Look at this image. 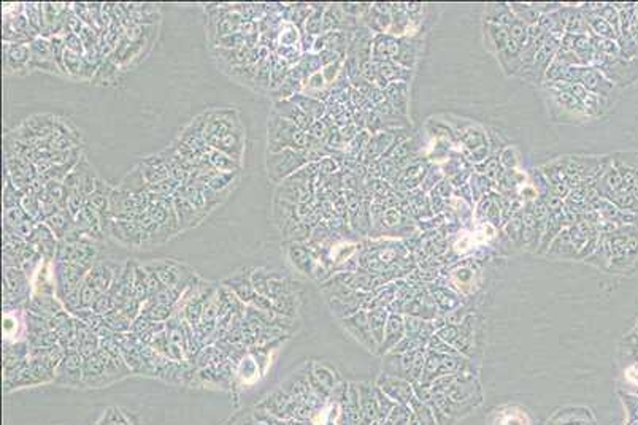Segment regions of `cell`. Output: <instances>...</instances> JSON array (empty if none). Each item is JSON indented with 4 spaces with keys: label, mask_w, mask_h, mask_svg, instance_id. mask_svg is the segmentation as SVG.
I'll use <instances>...</instances> for the list:
<instances>
[{
    "label": "cell",
    "mask_w": 638,
    "mask_h": 425,
    "mask_svg": "<svg viewBox=\"0 0 638 425\" xmlns=\"http://www.w3.org/2000/svg\"><path fill=\"white\" fill-rule=\"evenodd\" d=\"M27 241L35 247V250H37V252L40 254L43 261L55 262L59 240L56 238V235L51 232V229L46 226L45 222L37 224V227H35L31 238H29Z\"/></svg>",
    "instance_id": "cell-15"
},
{
    "label": "cell",
    "mask_w": 638,
    "mask_h": 425,
    "mask_svg": "<svg viewBox=\"0 0 638 425\" xmlns=\"http://www.w3.org/2000/svg\"><path fill=\"white\" fill-rule=\"evenodd\" d=\"M271 111L281 117H285V120L291 121L292 124H295V126H297L299 129H302V131H305V132H309L310 127L313 126V122H315V120H311L309 115L304 113V111L300 110L294 102H291V100H274Z\"/></svg>",
    "instance_id": "cell-16"
},
{
    "label": "cell",
    "mask_w": 638,
    "mask_h": 425,
    "mask_svg": "<svg viewBox=\"0 0 638 425\" xmlns=\"http://www.w3.org/2000/svg\"><path fill=\"white\" fill-rule=\"evenodd\" d=\"M83 381H85V387L100 389L105 386L113 384V377L108 373V367H106L105 356L102 350H99L96 354L85 359V368H83Z\"/></svg>",
    "instance_id": "cell-11"
},
{
    "label": "cell",
    "mask_w": 638,
    "mask_h": 425,
    "mask_svg": "<svg viewBox=\"0 0 638 425\" xmlns=\"http://www.w3.org/2000/svg\"><path fill=\"white\" fill-rule=\"evenodd\" d=\"M139 167L141 170V173H143V178L148 186L157 185V182L170 178V170L167 165H165L164 159L159 154L145 157L143 161L139 164Z\"/></svg>",
    "instance_id": "cell-18"
},
{
    "label": "cell",
    "mask_w": 638,
    "mask_h": 425,
    "mask_svg": "<svg viewBox=\"0 0 638 425\" xmlns=\"http://www.w3.org/2000/svg\"><path fill=\"white\" fill-rule=\"evenodd\" d=\"M315 40H316V37H313V35L306 34V32H302V37H300V43L299 45H300V48H302L304 55H306V52H313Z\"/></svg>",
    "instance_id": "cell-57"
},
{
    "label": "cell",
    "mask_w": 638,
    "mask_h": 425,
    "mask_svg": "<svg viewBox=\"0 0 638 425\" xmlns=\"http://www.w3.org/2000/svg\"><path fill=\"white\" fill-rule=\"evenodd\" d=\"M85 205H86V197L83 196L81 192H69L67 211L72 215L73 219L78 216V212L85 208Z\"/></svg>",
    "instance_id": "cell-52"
},
{
    "label": "cell",
    "mask_w": 638,
    "mask_h": 425,
    "mask_svg": "<svg viewBox=\"0 0 638 425\" xmlns=\"http://www.w3.org/2000/svg\"><path fill=\"white\" fill-rule=\"evenodd\" d=\"M122 268L120 265L111 264V262H105V261H97L92 265V268L87 271L86 278H85V284L90 286L92 291H96L99 295L108 292L113 282L116 280V276L120 275Z\"/></svg>",
    "instance_id": "cell-12"
},
{
    "label": "cell",
    "mask_w": 638,
    "mask_h": 425,
    "mask_svg": "<svg viewBox=\"0 0 638 425\" xmlns=\"http://www.w3.org/2000/svg\"><path fill=\"white\" fill-rule=\"evenodd\" d=\"M299 303L300 300L297 292L283 295V297L274 298V312L280 316L294 319L299 311Z\"/></svg>",
    "instance_id": "cell-33"
},
{
    "label": "cell",
    "mask_w": 638,
    "mask_h": 425,
    "mask_svg": "<svg viewBox=\"0 0 638 425\" xmlns=\"http://www.w3.org/2000/svg\"><path fill=\"white\" fill-rule=\"evenodd\" d=\"M134 294L141 305L146 303L148 300L151 298V294H153L150 273H148L146 268L143 267V264H139V262H137V265H135Z\"/></svg>",
    "instance_id": "cell-26"
},
{
    "label": "cell",
    "mask_w": 638,
    "mask_h": 425,
    "mask_svg": "<svg viewBox=\"0 0 638 425\" xmlns=\"http://www.w3.org/2000/svg\"><path fill=\"white\" fill-rule=\"evenodd\" d=\"M208 161L216 172H224V173L240 172L241 167H243V162H240V161H237V159L230 157L227 154H224V152L216 151V150L210 151Z\"/></svg>",
    "instance_id": "cell-31"
},
{
    "label": "cell",
    "mask_w": 638,
    "mask_h": 425,
    "mask_svg": "<svg viewBox=\"0 0 638 425\" xmlns=\"http://www.w3.org/2000/svg\"><path fill=\"white\" fill-rule=\"evenodd\" d=\"M83 368H85V357L76 351H69L55 371V382L66 387H85Z\"/></svg>",
    "instance_id": "cell-9"
},
{
    "label": "cell",
    "mask_w": 638,
    "mask_h": 425,
    "mask_svg": "<svg viewBox=\"0 0 638 425\" xmlns=\"http://www.w3.org/2000/svg\"><path fill=\"white\" fill-rule=\"evenodd\" d=\"M173 315H175L173 306L156 303V302H151V300H148L146 303L141 305V311H140V316L146 317L148 321H151L155 324H165Z\"/></svg>",
    "instance_id": "cell-27"
},
{
    "label": "cell",
    "mask_w": 638,
    "mask_h": 425,
    "mask_svg": "<svg viewBox=\"0 0 638 425\" xmlns=\"http://www.w3.org/2000/svg\"><path fill=\"white\" fill-rule=\"evenodd\" d=\"M286 422L288 425H310L306 421H300V419H289Z\"/></svg>",
    "instance_id": "cell-61"
},
{
    "label": "cell",
    "mask_w": 638,
    "mask_h": 425,
    "mask_svg": "<svg viewBox=\"0 0 638 425\" xmlns=\"http://www.w3.org/2000/svg\"><path fill=\"white\" fill-rule=\"evenodd\" d=\"M27 343L31 347H38V350H43V347H51L59 345V336L55 332V330H48V332L38 333V335H27L26 336Z\"/></svg>",
    "instance_id": "cell-40"
},
{
    "label": "cell",
    "mask_w": 638,
    "mask_h": 425,
    "mask_svg": "<svg viewBox=\"0 0 638 425\" xmlns=\"http://www.w3.org/2000/svg\"><path fill=\"white\" fill-rule=\"evenodd\" d=\"M111 187L108 182H105L102 178L97 181L96 191H94L90 197L86 199V203L92 206L104 219H108V211H110V197H111Z\"/></svg>",
    "instance_id": "cell-21"
},
{
    "label": "cell",
    "mask_w": 638,
    "mask_h": 425,
    "mask_svg": "<svg viewBox=\"0 0 638 425\" xmlns=\"http://www.w3.org/2000/svg\"><path fill=\"white\" fill-rule=\"evenodd\" d=\"M311 164L306 151H294V150H285L280 152H267V159H265V168H267L269 181L274 185H281L283 181L288 180L289 176L297 173L299 170H302L306 165Z\"/></svg>",
    "instance_id": "cell-4"
},
{
    "label": "cell",
    "mask_w": 638,
    "mask_h": 425,
    "mask_svg": "<svg viewBox=\"0 0 638 425\" xmlns=\"http://www.w3.org/2000/svg\"><path fill=\"white\" fill-rule=\"evenodd\" d=\"M91 310L94 312H97V315H100V316H106V315H110L111 311L116 310V300L110 292L100 294L96 298V302H94V305L91 306Z\"/></svg>",
    "instance_id": "cell-46"
},
{
    "label": "cell",
    "mask_w": 638,
    "mask_h": 425,
    "mask_svg": "<svg viewBox=\"0 0 638 425\" xmlns=\"http://www.w3.org/2000/svg\"><path fill=\"white\" fill-rule=\"evenodd\" d=\"M341 64H343V59H339L336 62L329 64V66H326L321 70L324 80H326V82H327V86L335 85V81H336V78H339V75L341 72Z\"/></svg>",
    "instance_id": "cell-54"
},
{
    "label": "cell",
    "mask_w": 638,
    "mask_h": 425,
    "mask_svg": "<svg viewBox=\"0 0 638 425\" xmlns=\"http://www.w3.org/2000/svg\"><path fill=\"white\" fill-rule=\"evenodd\" d=\"M118 187L122 189V191H127V192L134 194V196H137V194L150 192V187H148L146 181L143 178V173H141V170H140L139 165H137V167H134L131 172L124 176L122 181H121V185L118 186Z\"/></svg>",
    "instance_id": "cell-32"
},
{
    "label": "cell",
    "mask_w": 638,
    "mask_h": 425,
    "mask_svg": "<svg viewBox=\"0 0 638 425\" xmlns=\"http://www.w3.org/2000/svg\"><path fill=\"white\" fill-rule=\"evenodd\" d=\"M253 270V267H243L234 271L232 275L224 278L221 282V284L224 287H227L234 295H237L245 305H250L253 302V298L256 297V291H254L251 281Z\"/></svg>",
    "instance_id": "cell-14"
},
{
    "label": "cell",
    "mask_w": 638,
    "mask_h": 425,
    "mask_svg": "<svg viewBox=\"0 0 638 425\" xmlns=\"http://www.w3.org/2000/svg\"><path fill=\"white\" fill-rule=\"evenodd\" d=\"M87 271H90V268L81 267V265L55 262L52 276H55L56 297L64 302L70 294L78 291L83 286V282H85Z\"/></svg>",
    "instance_id": "cell-7"
},
{
    "label": "cell",
    "mask_w": 638,
    "mask_h": 425,
    "mask_svg": "<svg viewBox=\"0 0 638 425\" xmlns=\"http://www.w3.org/2000/svg\"><path fill=\"white\" fill-rule=\"evenodd\" d=\"M386 94H388V97L389 100H392V103L395 108H399L400 111H404L405 113V110H406V85L405 82H402V81H395V82H391V85H388L386 87Z\"/></svg>",
    "instance_id": "cell-39"
},
{
    "label": "cell",
    "mask_w": 638,
    "mask_h": 425,
    "mask_svg": "<svg viewBox=\"0 0 638 425\" xmlns=\"http://www.w3.org/2000/svg\"><path fill=\"white\" fill-rule=\"evenodd\" d=\"M21 208L24 210L26 215L29 217H32L34 221H37L38 224L43 222V219H41V203L38 197L31 196V194H24L21 199Z\"/></svg>",
    "instance_id": "cell-45"
},
{
    "label": "cell",
    "mask_w": 638,
    "mask_h": 425,
    "mask_svg": "<svg viewBox=\"0 0 638 425\" xmlns=\"http://www.w3.org/2000/svg\"><path fill=\"white\" fill-rule=\"evenodd\" d=\"M143 265L157 276L164 287H175L183 294L200 280L191 267L175 259H153Z\"/></svg>",
    "instance_id": "cell-3"
},
{
    "label": "cell",
    "mask_w": 638,
    "mask_h": 425,
    "mask_svg": "<svg viewBox=\"0 0 638 425\" xmlns=\"http://www.w3.org/2000/svg\"><path fill=\"white\" fill-rule=\"evenodd\" d=\"M45 224L51 229V232L56 235V238L61 241L66 238L70 230L75 227V219L67 210H59L56 215L48 217Z\"/></svg>",
    "instance_id": "cell-25"
},
{
    "label": "cell",
    "mask_w": 638,
    "mask_h": 425,
    "mask_svg": "<svg viewBox=\"0 0 638 425\" xmlns=\"http://www.w3.org/2000/svg\"><path fill=\"white\" fill-rule=\"evenodd\" d=\"M339 172V164H336L332 157H324L318 162V173L322 175H334Z\"/></svg>",
    "instance_id": "cell-56"
},
{
    "label": "cell",
    "mask_w": 638,
    "mask_h": 425,
    "mask_svg": "<svg viewBox=\"0 0 638 425\" xmlns=\"http://www.w3.org/2000/svg\"><path fill=\"white\" fill-rule=\"evenodd\" d=\"M45 192L48 194V197L55 200V202L59 205V208L67 210L69 191H67V187L64 186L62 181H46Z\"/></svg>",
    "instance_id": "cell-38"
},
{
    "label": "cell",
    "mask_w": 638,
    "mask_h": 425,
    "mask_svg": "<svg viewBox=\"0 0 638 425\" xmlns=\"http://www.w3.org/2000/svg\"><path fill=\"white\" fill-rule=\"evenodd\" d=\"M180 182L173 180V178H167V180H164L161 182H157V185H153V186H148L150 187V192L151 194H156V196H164V197H173L176 191H178L180 189Z\"/></svg>",
    "instance_id": "cell-48"
},
{
    "label": "cell",
    "mask_w": 638,
    "mask_h": 425,
    "mask_svg": "<svg viewBox=\"0 0 638 425\" xmlns=\"http://www.w3.org/2000/svg\"><path fill=\"white\" fill-rule=\"evenodd\" d=\"M241 22H243V17H241L237 11H234V8L230 7L226 13H224L220 20H218L216 24L210 26L213 37H215V41L222 37H227V35L239 34ZM215 41H213V43H215Z\"/></svg>",
    "instance_id": "cell-20"
},
{
    "label": "cell",
    "mask_w": 638,
    "mask_h": 425,
    "mask_svg": "<svg viewBox=\"0 0 638 425\" xmlns=\"http://www.w3.org/2000/svg\"><path fill=\"white\" fill-rule=\"evenodd\" d=\"M286 254H288V261L292 267L300 271L304 275H311V265H313V257L309 247L302 243H295V241H291L286 247Z\"/></svg>",
    "instance_id": "cell-19"
},
{
    "label": "cell",
    "mask_w": 638,
    "mask_h": 425,
    "mask_svg": "<svg viewBox=\"0 0 638 425\" xmlns=\"http://www.w3.org/2000/svg\"><path fill=\"white\" fill-rule=\"evenodd\" d=\"M300 37H302V31L297 26H294L292 22L285 21L278 31V45L295 46L300 43Z\"/></svg>",
    "instance_id": "cell-36"
},
{
    "label": "cell",
    "mask_w": 638,
    "mask_h": 425,
    "mask_svg": "<svg viewBox=\"0 0 638 425\" xmlns=\"http://www.w3.org/2000/svg\"><path fill=\"white\" fill-rule=\"evenodd\" d=\"M590 24H593V27L595 29V32H597V34H602V35H611V34H610L611 29H610V26L605 24V21H604V20H600V21H599V17H595V20L590 21Z\"/></svg>",
    "instance_id": "cell-59"
},
{
    "label": "cell",
    "mask_w": 638,
    "mask_h": 425,
    "mask_svg": "<svg viewBox=\"0 0 638 425\" xmlns=\"http://www.w3.org/2000/svg\"><path fill=\"white\" fill-rule=\"evenodd\" d=\"M297 66L304 70V73L306 76H311L322 70L321 57H319V55H316V52H306V55H304L302 59H300V62L297 64Z\"/></svg>",
    "instance_id": "cell-47"
},
{
    "label": "cell",
    "mask_w": 638,
    "mask_h": 425,
    "mask_svg": "<svg viewBox=\"0 0 638 425\" xmlns=\"http://www.w3.org/2000/svg\"><path fill=\"white\" fill-rule=\"evenodd\" d=\"M250 306L256 308L259 311H265V312H274V300L270 297H264V295H257L253 298V302Z\"/></svg>",
    "instance_id": "cell-55"
},
{
    "label": "cell",
    "mask_w": 638,
    "mask_h": 425,
    "mask_svg": "<svg viewBox=\"0 0 638 425\" xmlns=\"http://www.w3.org/2000/svg\"><path fill=\"white\" fill-rule=\"evenodd\" d=\"M24 192L20 191L7 176H5V189H3V210L13 208V206H21V199Z\"/></svg>",
    "instance_id": "cell-43"
},
{
    "label": "cell",
    "mask_w": 638,
    "mask_h": 425,
    "mask_svg": "<svg viewBox=\"0 0 638 425\" xmlns=\"http://www.w3.org/2000/svg\"><path fill=\"white\" fill-rule=\"evenodd\" d=\"M204 138L211 150L243 162L246 134L240 115L232 108H215L204 113Z\"/></svg>",
    "instance_id": "cell-1"
},
{
    "label": "cell",
    "mask_w": 638,
    "mask_h": 425,
    "mask_svg": "<svg viewBox=\"0 0 638 425\" xmlns=\"http://www.w3.org/2000/svg\"><path fill=\"white\" fill-rule=\"evenodd\" d=\"M27 215L21 206H13V208L3 210V229H15L21 221H24Z\"/></svg>",
    "instance_id": "cell-50"
},
{
    "label": "cell",
    "mask_w": 638,
    "mask_h": 425,
    "mask_svg": "<svg viewBox=\"0 0 638 425\" xmlns=\"http://www.w3.org/2000/svg\"><path fill=\"white\" fill-rule=\"evenodd\" d=\"M269 278H270V270L264 268V267H257L253 270L251 281H253L254 291H256L257 295L269 297Z\"/></svg>",
    "instance_id": "cell-42"
},
{
    "label": "cell",
    "mask_w": 638,
    "mask_h": 425,
    "mask_svg": "<svg viewBox=\"0 0 638 425\" xmlns=\"http://www.w3.org/2000/svg\"><path fill=\"white\" fill-rule=\"evenodd\" d=\"M299 282L292 281L288 276H283L278 271H270V278H269V297L278 298L283 297V295L288 294H295L297 292Z\"/></svg>",
    "instance_id": "cell-24"
},
{
    "label": "cell",
    "mask_w": 638,
    "mask_h": 425,
    "mask_svg": "<svg viewBox=\"0 0 638 425\" xmlns=\"http://www.w3.org/2000/svg\"><path fill=\"white\" fill-rule=\"evenodd\" d=\"M97 241L90 237H81L76 241L61 240L57 245L55 262L81 265V267L91 270L92 265L97 262Z\"/></svg>",
    "instance_id": "cell-5"
},
{
    "label": "cell",
    "mask_w": 638,
    "mask_h": 425,
    "mask_svg": "<svg viewBox=\"0 0 638 425\" xmlns=\"http://www.w3.org/2000/svg\"><path fill=\"white\" fill-rule=\"evenodd\" d=\"M289 100L297 105L299 108L304 111V113L309 115L311 120H315V121L322 120V117L327 115V105L326 103L321 102V100L315 99V97H311V96H306V94H304V92L295 94V96L291 97Z\"/></svg>",
    "instance_id": "cell-22"
},
{
    "label": "cell",
    "mask_w": 638,
    "mask_h": 425,
    "mask_svg": "<svg viewBox=\"0 0 638 425\" xmlns=\"http://www.w3.org/2000/svg\"><path fill=\"white\" fill-rule=\"evenodd\" d=\"M64 41H66V50L75 52V55L85 56V45H83V40L80 35H76L75 32H67L64 34Z\"/></svg>",
    "instance_id": "cell-53"
},
{
    "label": "cell",
    "mask_w": 638,
    "mask_h": 425,
    "mask_svg": "<svg viewBox=\"0 0 638 425\" xmlns=\"http://www.w3.org/2000/svg\"><path fill=\"white\" fill-rule=\"evenodd\" d=\"M118 70H120V66H118V64L111 57H106L102 62V66L99 67L97 73H96V76H94L92 81H100V82H104V85H110V82L116 78Z\"/></svg>",
    "instance_id": "cell-41"
},
{
    "label": "cell",
    "mask_w": 638,
    "mask_h": 425,
    "mask_svg": "<svg viewBox=\"0 0 638 425\" xmlns=\"http://www.w3.org/2000/svg\"><path fill=\"white\" fill-rule=\"evenodd\" d=\"M261 376L262 371L261 367H259L257 360L248 352L237 363V377L243 382V384H253V382H256Z\"/></svg>",
    "instance_id": "cell-29"
},
{
    "label": "cell",
    "mask_w": 638,
    "mask_h": 425,
    "mask_svg": "<svg viewBox=\"0 0 638 425\" xmlns=\"http://www.w3.org/2000/svg\"><path fill=\"white\" fill-rule=\"evenodd\" d=\"M31 43H3L5 75H20L29 72Z\"/></svg>",
    "instance_id": "cell-13"
},
{
    "label": "cell",
    "mask_w": 638,
    "mask_h": 425,
    "mask_svg": "<svg viewBox=\"0 0 638 425\" xmlns=\"http://www.w3.org/2000/svg\"><path fill=\"white\" fill-rule=\"evenodd\" d=\"M324 11H326V8L324 7L319 8L318 5H315V11H313L309 20H306V22H305L304 32L313 35V37H319V35H322Z\"/></svg>",
    "instance_id": "cell-44"
},
{
    "label": "cell",
    "mask_w": 638,
    "mask_h": 425,
    "mask_svg": "<svg viewBox=\"0 0 638 425\" xmlns=\"http://www.w3.org/2000/svg\"><path fill=\"white\" fill-rule=\"evenodd\" d=\"M96 425H110V424H108V421H106V419L102 416V417L99 419V422H97Z\"/></svg>",
    "instance_id": "cell-62"
},
{
    "label": "cell",
    "mask_w": 638,
    "mask_h": 425,
    "mask_svg": "<svg viewBox=\"0 0 638 425\" xmlns=\"http://www.w3.org/2000/svg\"><path fill=\"white\" fill-rule=\"evenodd\" d=\"M383 219H385V222L388 224V226H395V224L400 222L402 215H400V211L397 208H389L385 212V216H383Z\"/></svg>",
    "instance_id": "cell-58"
},
{
    "label": "cell",
    "mask_w": 638,
    "mask_h": 425,
    "mask_svg": "<svg viewBox=\"0 0 638 425\" xmlns=\"http://www.w3.org/2000/svg\"><path fill=\"white\" fill-rule=\"evenodd\" d=\"M24 15L31 22V26L35 32L41 35L45 29V15H43V3H24Z\"/></svg>",
    "instance_id": "cell-35"
},
{
    "label": "cell",
    "mask_w": 638,
    "mask_h": 425,
    "mask_svg": "<svg viewBox=\"0 0 638 425\" xmlns=\"http://www.w3.org/2000/svg\"><path fill=\"white\" fill-rule=\"evenodd\" d=\"M104 417L108 421L110 425H135L132 422V417L126 415V411L121 408H108L104 412Z\"/></svg>",
    "instance_id": "cell-51"
},
{
    "label": "cell",
    "mask_w": 638,
    "mask_h": 425,
    "mask_svg": "<svg viewBox=\"0 0 638 425\" xmlns=\"http://www.w3.org/2000/svg\"><path fill=\"white\" fill-rule=\"evenodd\" d=\"M173 205H175L176 216H178L181 232H185V230H189L192 227H197L199 224L206 217L205 215H202V212H199L196 208H194V206L189 203L178 191H176V194L173 196Z\"/></svg>",
    "instance_id": "cell-17"
},
{
    "label": "cell",
    "mask_w": 638,
    "mask_h": 425,
    "mask_svg": "<svg viewBox=\"0 0 638 425\" xmlns=\"http://www.w3.org/2000/svg\"><path fill=\"white\" fill-rule=\"evenodd\" d=\"M291 66L286 61H283L275 52H270V92L278 89V87L288 78Z\"/></svg>",
    "instance_id": "cell-30"
},
{
    "label": "cell",
    "mask_w": 638,
    "mask_h": 425,
    "mask_svg": "<svg viewBox=\"0 0 638 425\" xmlns=\"http://www.w3.org/2000/svg\"><path fill=\"white\" fill-rule=\"evenodd\" d=\"M48 72L55 75H62L61 69H59L55 51H52V45L50 38L37 37L31 43V62H29V72ZM64 76V75H62Z\"/></svg>",
    "instance_id": "cell-10"
},
{
    "label": "cell",
    "mask_w": 638,
    "mask_h": 425,
    "mask_svg": "<svg viewBox=\"0 0 638 425\" xmlns=\"http://www.w3.org/2000/svg\"><path fill=\"white\" fill-rule=\"evenodd\" d=\"M239 176H240V172H235V173L215 172L210 176V180L206 181V185H208L215 192L229 197L230 194H232L234 187L237 186Z\"/></svg>",
    "instance_id": "cell-28"
},
{
    "label": "cell",
    "mask_w": 638,
    "mask_h": 425,
    "mask_svg": "<svg viewBox=\"0 0 638 425\" xmlns=\"http://www.w3.org/2000/svg\"><path fill=\"white\" fill-rule=\"evenodd\" d=\"M310 134L299 129L291 121L270 111L267 122V152L285 150L305 151L310 145Z\"/></svg>",
    "instance_id": "cell-2"
},
{
    "label": "cell",
    "mask_w": 638,
    "mask_h": 425,
    "mask_svg": "<svg viewBox=\"0 0 638 425\" xmlns=\"http://www.w3.org/2000/svg\"><path fill=\"white\" fill-rule=\"evenodd\" d=\"M400 43L392 37H385V35H378L371 46V57L374 61L385 62L388 59H395L399 55Z\"/></svg>",
    "instance_id": "cell-23"
},
{
    "label": "cell",
    "mask_w": 638,
    "mask_h": 425,
    "mask_svg": "<svg viewBox=\"0 0 638 425\" xmlns=\"http://www.w3.org/2000/svg\"><path fill=\"white\" fill-rule=\"evenodd\" d=\"M104 317H105V324H106V326H108L111 330H113L115 333H126V332H131L132 321H131V319H129L126 315H124V312H121L120 310L111 311L110 315H106V316H104Z\"/></svg>",
    "instance_id": "cell-37"
},
{
    "label": "cell",
    "mask_w": 638,
    "mask_h": 425,
    "mask_svg": "<svg viewBox=\"0 0 638 425\" xmlns=\"http://www.w3.org/2000/svg\"><path fill=\"white\" fill-rule=\"evenodd\" d=\"M106 233L118 243L126 247H143L150 246V237L137 222L110 219L106 222Z\"/></svg>",
    "instance_id": "cell-8"
},
{
    "label": "cell",
    "mask_w": 638,
    "mask_h": 425,
    "mask_svg": "<svg viewBox=\"0 0 638 425\" xmlns=\"http://www.w3.org/2000/svg\"><path fill=\"white\" fill-rule=\"evenodd\" d=\"M146 211L151 219L162 229V232L167 235L169 240L181 232L178 216H176L173 205V197L156 196V194L150 192V205H148Z\"/></svg>",
    "instance_id": "cell-6"
},
{
    "label": "cell",
    "mask_w": 638,
    "mask_h": 425,
    "mask_svg": "<svg viewBox=\"0 0 638 425\" xmlns=\"http://www.w3.org/2000/svg\"><path fill=\"white\" fill-rule=\"evenodd\" d=\"M213 45H215L216 48H221V50H240L246 46V37L243 34L239 32V34L227 35V37L216 40Z\"/></svg>",
    "instance_id": "cell-49"
},
{
    "label": "cell",
    "mask_w": 638,
    "mask_h": 425,
    "mask_svg": "<svg viewBox=\"0 0 638 425\" xmlns=\"http://www.w3.org/2000/svg\"><path fill=\"white\" fill-rule=\"evenodd\" d=\"M628 377L634 382V384L638 386V367H630L628 370Z\"/></svg>",
    "instance_id": "cell-60"
},
{
    "label": "cell",
    "mask_w": 638,
    "mask_h": 425,
    "mask_svg": "<svg viewBox=\"0 0 638 425\" xmlns=\"http://www.w3.org/2000/svg\"><path fill=\"white\" fill-rule=\"evenodd\" d=\"M494 425H530V422L523 410L511 406V408L500 410L495 415Z\"/></svg>",
    "instance_id": "cell-34"
}]
</instances>
